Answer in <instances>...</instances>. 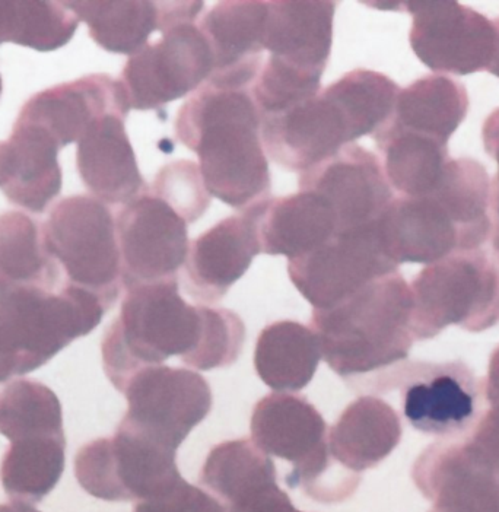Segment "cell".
<instances>
[{"label":"cell","mask_w":499,"mask_h":512,"mask_svg":"<svg viewBox=\"0 0 499 512\" xmlns=\"http://www.w3.org/2000/svg\"><path fill=\"white\" fill-rule=\"evenodd\" d=\"M31 512H41V511H38V510H36V508L33 507V510H31Z\"/></svg>","instance_id":"cell-47"},{"label":"cell","mask_w":499,"mask_h":512,"mask_svg":"<svg viewBox=\"0 0 499 512\" xmlns=\"http://www.w3.org/2000/svg\"><path fill=\"white\" fill-rule=\"evenodd\" d=\"M199 480L228 508L275 485V463L246 438L222 442L209 453Z\"/></svg>","instance_id":"cell-32"},{"label":"cell","mask_w":499,"mask_h":512,"mask_svg":"<svg viewBox=\"0 0 499 512\" xmlns=\"http://www.w3.org/2000/svg\"><path fill=\"white\" fill-rule=\"evenodd\" d=\"M413 482L434 512H499V485L463 448L462 441L429 445L415 461Z\"/></svg>","instance_id":"cell-21"},{"label":"cell","mask_w":499,"mask_h":512,"mask_svg":"<svg viewBox=\"0 0 499 512\" xmlns=\"http://www.w3.org/2000/svg\"><path fill=\"white\" fill-rule=\"evenodd\" d=\"M250 429L251 441L263 453L294 466L286 477L289 488H303L323 504L346 501L357 491L361 475L333 459L326 422L304 396L263 397L254 407Z\"/></svg>","instance_id":"cell-6"},{"label":"cell","mask_w":499,"mask_h":512,"mask_svg":"<svg viewBox=\"0 0 499 512\" xmlns=\"http://www.w3.org/2000/svg\"><path fill=\"white\" fill-rule=\"evenodd\" d=\"M0 151H2V142H0Z\"/></svg>","instance_id":"cell-48"},{"label":"cell","mask_w":499,"mask_h":512,"mask_svg":"<svg viewBox=\"0 0 499 512\" xmlns=\"http://www.w3.org/2000/svg\"><path fill=\"white\" fill-rule=\"evenodd\" d=\"M338 231L335 213L323 197L305 192L268 200L259 225L263 253L289 260L326 244Z\"/></svg>","instance_id":"cell-26"},{"label":"cell","mask_w":499,"mask_h":512,"mask_svg":"<svg viewBox=\"0 0 499 512\" xmlns=\"http://www.w3.org/2000/svg\"><path fill=\"white\" fill-rule=\"evenodd\" d=\"M410 291L415 339H432L448 326L481 333L499 323V267L481 248L428 265Z\"/></svg>","instance_id":"cell-7"},{"label":"cell","mask_w":499,"mask_h":512,"mask_svg":"<svg viewBox=\"0 0 499 512\" xmlns=\"http://www.w3.org/2000/svg\"><path fill=\"white\" fill-rule=\"evenodd\" d=\"M384 157V173L402 197H421L437 189L450 154L448 145L386 123L374 133Z\"/></svg>","instance_id":"cell-29"},{"label":"cell","mask_w":499,"mask_h":512,"mask_svg":"<svg viewBox=\"0 0 499 512\" xmlns=\"http://www.w3.org/2000/svg\"><path fill=\"white\" fill-rule=\"evenodd\" d=\"M120 316L101 345L104 371L117 390L146 367L180 356L189 365L203 332L202 305L181 298L179 278L127 289Z\"/></svg>","instance_id":"cell-5"},{"label":"cell","mask_w":499,"mask_h":512,"mask_svg":"<svg viewBox=\"0 0 499 512\" xmlns=\"http://www.w3.org/2000/svg\"><path fill=\"white\" fill-rule=\"evenodd\" d=\"M336 6L338 2L330 0L268 2L263 49L305 71L324 73L332 52Z\"/></svg>","instance_id":"cell-24"},{"label":"cell","mask_w":499,"mask_h":512,"mask_svg":"<svg viewBox=\"0 0 499 512\" xmlns=\"http://www.w3.org/2000/svg\"><path fill=\"white\" fill-rule=\"evenodd\" d=\"M79 176L95 199L108 205H127L148 192L125 129V119L98 120L78 142Z\"/></svg>","instance_id":"cell-23"},{"label":"cell","mask_w":499,"mask_h":512,"mask_svg":"<svg viewBox=\"0 0 499 512\" xmlns=\"http://www.w3.org/2000/svg\"><path fill=\"white\" fill-rule=\"evenodd\" d=\"M65 466V435L19 438L3 456L0 482L12 502L34 507L53 492Z\"/></svg>","instance_id":"cell-30"},{"label":"cell","mask_w":499,"mask_h":512,"mask_svg":"<svg viewBox=\"0 0 499 512\" xmlns=\"http://www.w3.org/2000/svg\"><path fill=\"white\" fill-rule=\"evenodd\" d=\"M378 221L336 232L323 246L289 260V278L314 310L335 307L371 282L397 273L399 265L384 247Z\"/></svg>","instance_id":"cell-11"},{"label":"cell","mask_w":499,"mask_h":512,"mask_svg":"<svg viewBox=\"0 0 499 512\" xmlns=\"http://www.w3.org/2000/svg\"><path fill=\"white\" fill-rule=\"evenodd\" d=\"M0 434L9 441L34 435H65L59 397L36 380L11 381L0 390Z\"/></svg>","instance_id":"cell-34"},{"label":"cell","mask_w":499,"mask_h":512,"mask_svg":"<svg viewBox=\"0 0 499 512\" xmlns=\"http://www.w3.org/2000/svg\"><path fill=\"white\" fill-rule=\"evenodd\" d=\"M491 206L492 215H494V221H492V248H494L495 259H497V265L499 267V199L498 197L491 195Z\"/></svg>","instance_id":"cell-43"},{"label":"cell","mask_w":499,"mask_h":512,"mask_svg":"<svg viewBox=\"0 0 499 512\" xmlns=\"http://www.w3.org/2000/svg\"><path fill=\"white\" fill-rule=\"evenodd\" d=\"M323 73L305 71L269 56L251 87L260 116H276L317 97Z\"/></svg>","instance_id":"cell-35"},{"label":"cell","mask_w":499,"mask_h":512,"mask_svg":"<svg viewBox=\"0 0 499 512\" xmlns=\"http://www.w3.org/2000/svg\"><path fill=\"white\" fill-rule=\"evenodd\" d=\"M129 111L122 82L94 73L38 92L22 107L18 120L41 127L62 149L81 141L103 117L114 114L126 120Z\"/></svg>","instance_id":"cell-19"},{"label":"cell","mask_w":499,"mask_h":512,"mask_svg":"<svg viewBox=\"0 0 499 512\" xmlns=\"http://www.w3.org/2000/svg\"><path fill=\"white\" fill-rule=\"evenodd\" d=\"M2 76H0V97H2Z\"/></svg>","instance_id":"cell-46"},{"label":"cell","mask_w":499,"mask_h":512,"mask_svg":"<svg viewBox=\"0 0 499 512\" xmlns=\"http://www.w3.org/2000/svg\"><path fill=\"white\" fill-rule=\"evenodd\" d=\"M412 15L410 47L432 72L466 76L489 71L497 52V24L451 0L403 2Z\"/></svg>","instance_id":"cell-14"},{"label":"cell","mask_w":499,"mask_h":512,"mask_svg":"<svg viewBox=\"0 0 499 512\" xmlns=\"http://www.w3.org/2000/svg\"><path fill=\"white\" fill-rule=\"evenodd\" d=\"M176 456L177 451L119 426L114 437L98 438L78 451L75 476L94 498L149 501L183 479Z\"/></svg>","instance_id":"cell-10"},{"label":"cell","mask_w":499,"mask_h":512,"mask_svg":"<svg viewBox=\"0 0 499 512\" xmlns=\"http://www.w3.org/2000/svg\"><path fill=\"white\" fill-rule=\"evenodd\" d=\"M460 441L466 453L499 485V405L483 409L472 431Z\"/></svg>","instance_id":"cell-38"},{"label":"cell","mask_w":499,"mask_h":512,"mask_svg":"<svg viewBox=\"0 0 499 512\" xmlns=\"http://www.w3.org/2000/svg\"><path fill=\"white\" fill-rule=\"evenodd\" d=\"M482 396L488 405H499V346L489 359L488 375L481 380Z\"/></svg>","instance_id":"cell-42"},{"label":"cell","mask_w":499,"mask_h":512,"mask_svg":"<svg viewBox=\"0 0 499 512\" xmlns=\"http://www.w3.org/2000/svg\"><path fill=\"white\" fill-rule=\"evenodd\" d=\"M202 314V339L189 367L199 371L230 367L243 351L246 340L243 320L227 308L202 305Z\"/></svg>","instance_id":"cell-36"},{"label":"cell","mask_w":499,"mask_h":512,"mask_svg":"<svg viewBox=\"0 0 499 512\" xmlns=\"http://www.w3.org/2000/svg\"><path fill=\"white\" fill-rule=\"evenodd\" d=\"M152 195L171 206L187 224L196 222L211 205L199 165L181 159L165 165L155 177Z\"/></svg>","instance_id":"cell-37"},{"label":"cell","mask_w":499,"mask_h":512,"mask_svg":"<svg viewBox=\"0 0 499 512\" xmlns=\"http://www.w3.org/2000/svg\"><path fill=\"white\" fill-rule=\"evenodd\" d=\"M133 512H227L224 505L203 489L181 479L164 494L138 502Z\"/></svg>","instance_id":"cell-39"},{"label":"cell","mask_w":499,"mask_h":512,"mask_svg":"<svg viewBox=\"0 0 499 512\" xmlns=\"http://www.w3.org/2000/svg\"><path fill=\"white\" fill-rule=\"evenodd\" d=\"M268 18L265 0L216 3L199 28L211 46L214 72L208 82L251 88L263 68V34Z\"/></svg>","instance_id":"cell-20"},{"label":"cell","mask_w":499,"mask_h":512,"mask_svg":"<svg viewBox=\"0 0 499 512\" xmlns=\"http://www.w3.org/2000/svg\"><path fill=\"white\" fill-rule=\"evenodd\" d=\"M43 243L65 283L97 295L107 310L122 289L116 221L106 203L76 195L60 200L43 225Z\"/></svg>","instance_id":"cell-8"},{"label":"cell","mask_w":499,"mask_h":512,"mask_svg":"<svg viewBox=\"0 0 499 512\" xmlns=\"http://www.w3.org/2000/svg\"><path fill=\"white\" fill-rule=\"evenodd\" d=\"M300 190L327 200L335 213L336 232L373 224L394 199L380 159L355 143L301 173Z\"/></svg>","instance_id":"cell-17"},{"label":"cell","mask_w":499,"mask_h":512,"mask_svg":"<svg viewBox=\"0 0 499 512\" xmlns=\"http://www.w3.org/2000/svg\"><path fill=\"white\" fill-rule=\"evenodd\" d=\"M402 432L399 415L389 403L374 396L359 397L329 429L330 454L361 475L393 453Z\"/></svg>","instance_id":"cell-25"},{"label":"cell","mask_w":499,"mask_h":512,"mask_svg":"<svg viewBox=\"0 0 499 512\" xmlns=\"http://www.w3.org/2000/svg\"><path fill=\"white\" fill-rule=\"evenodd\" d=\"M483 146L486 154L494 158L498 164V173L491 184V195L499 199V108L489 114L482 129Z\"/></svg>","instance_id":"cell-41"},{"label":"cell","mask_w":499,"mask_h":512,"mask_svg":"<svg viewBox=\"0 0 499 512\" xmlns=\"http://www.w3.org/2000/svg\"><path fill=\"white\" fill-rule=\"evenodd\" d=\"M413 300L399 272L364 286L335 307L313 310L311 329L320 340L321 358L355 386L408 359L415 342Z\"/></svg>","instance_id":"cell-3"},{"label":"cell","mask_w":499,"mask_h":512,"mask_svg":"<svg viewBox=\"0 0 499 512\" xmlns=\"http://www.w3.org/2000/svg\"><path fill=\"white\" fill-rule=\"evenodd\" d=\"M66 6L84 21L90 37L110 53L133 54L148 44L154 31L161 33L160 2L152 0H81Z\"/></svg>","instance_id":"cell-31"},{"label":"cell","mask_w":499,"mask_h":512,"mask_svg":"<svg viewBox=\"0 0 499 512\" xmlns=\"http://www.w3.org/2000/svg\"><path fill=\"white\" fill-rule=\"evenodd\" d=\"M321 359L316 332L297 321L269 324L257 339L254 367L275 391H300L313 380Z\"/></svg>","instance_id":"cell-28"},{"label":"cell","mask_w":499,"mask_h":512,"mask_svg":"<svg viewBox=\"0 0 499 512\" xmlns=\"http://www.w3.org/2000/svg\"><path fill=\"white\" fill-rule=\"evenodd\" d=\"M122 393L129 409L119 426L173 451L212 407L208 381L186 368H143L127 381Z\"/></svg>","instance_id":"cell-12"},{"label":"cell","mask_w":499,"mask_h":512,"mask_svg":"<svg viewBox=\"0 0 499 512\" xmlns=\"http://www.w3.org/2000/svg\"><path fill=\"white\" fill-rule=\"evenodd\" d=\"M60 148L49 133L17 120L0 151V190L9 202L43 213L62 192Z\"/></svg>","instance_id":"cell-22"},{"label":"cell","mask_w":499,"mask_h":512,"mask_svg":"<svg viewBox=\"0 0 499 512\" xmlns=\"http://www.w3.org/2000/svg\"><path fill=\"white\" fill-rule=\"evenodd\" d=\"M495 24H497L498 31L497 52H495L494 62H492L491 68H489L488 72L499 78V18L495 21Z\"/></svg>","instance_id":"cell-45"},{"label":"cell","mask_w":499,"mask_h":512,"mask_svg":"<svg viewBox=\"0 0 499 512\" xmlns=\"http://www.w3.org/2000/svg\"><path fill=\"white\" fill-rule=\"evenodd\" d=\"M260 133L269 157L292 173H304L358 141L348 113L327 88L285 113L262 117Z\"/></svg>","instance_id":"cell-16"},{"label":"cell","mask_w":499,"mask_h":512,"mask_svg":"<svg viewBox=\"0 0 499 512\" xmlns=\"http://www.w3.org/2000/svg\"><path fill=\"white\" fill-rule=\"evenodd\" d=\"M212 72L208 40L199 25L184 22L162 31L160 40L130 56L120 82L130 110H158L197 91Z\"/></svg>","instance_id":"cell-13"},{"label":"cell","mask_w":499,"mask_h":512,"mask_svg":"<svg viewBox=\"0 0 499 512\" xmlns=\"http://www.w3.org/2000/svg\"><path fill=\"white\" fill-rule=\"evenodd\" d=\"M122 285L130 289L177 279L189 254L187 222L151 190L117 213Z\"/></svg>","instance_id":"cell-15"},{"label":"cell","mask_w":499,"mask_h":512,"mask_svg":"<svg viewBox=\"0 0 499 512\" xmlns=\"http://www.w3.org/2000/svg\"><path fill=\"white\" fill-rule=\"evenodd\" d=\"M491 183L479 168L456 162L427 196L399 197L380 216L384 247L394 263L432 265L479 250L492 231Z\"/></svg>","instance_id":"cell-2"},{"label":"cell","mask_w":499,"mask_h":512,"mask_svg":"<svg viewBox=\"0 0 499 512\" xmlns=\"http://www.w3.org/2000/svg\"><path fill=\"white\" fill-rule=\"evenodd\" d=\"M107 311L97 295L78 286L47 291L0 275V383L46 365L97 329Z\"/></svg>","instance_id":"cell-4"},{"label":"cell","mask_w":499,"mask_h":512,"mask_svg":"<svg viewBox=\"0 0 499 512\" xmlns=\"http://www.w3.org/2000/svg\"><path fill=\"white\" fill-rule=\"evenodd\" d=\"M33 505L18 504V502H12V504H0V512H31Z\"/></svg>","instance_id":"cell-44"},{"label":"cell","mask_w":499,"mask_h":512,"mask_svg":"<svg viewBox=\"0 0 499 512\" xmlns=\"http://www.w3.org/2000/svg\"><path fill=\"white\" fill-rule=\"evenodd\" d=\"M176 138L199 157L209 195L243 212L270 199L262 116L251 88L205 82L176 119Z\"/></svg>","instance_id":"cell-1"},{"label":"cell","mask_w":499,"mask_h":512,"mask_svg":"<svg viewBox=\"0 0 499 512\" xmlns=\"http://www.w3.org/2000/svg\"><path fill=\"white\" fill-rule=\"evenodd\" d=\"M265 202L222 219L192 241L186 259V291L203 304H215L243 278L262 253L259 225Z\"/></svg>","instance_id":"cell-18"},{"label":"cell","mask_w":499,"mask_h":512,"mask_svg":"<svg viewBox=\"0 0 499 512\" xmlns=\"http://www.w3.org/2000/svg\"><path fill=\"white\" fill-rule=\"evenodd\" d=\"M227 512H303L297 510L289 496L276 485L262 489L249 498L225 508Z\"/></svg>","instance_id":"cell-40"},{"label":"cell","mask_w":499,"mask_h":512,"mask_svg":"<svg viewBox=\"0 0 499 512\" xmlns=\"http://www.w3.org/2000/svg\"><path fill=\"white\" fill-rule=\"evenodd\" d=\"M469 111L462 82L446 75H428L400 91L389 124L447 143Z\"/></svg>","instance_id":"cell-27"},{"label":"cell","mask_w":499,"mask_h":512,"mask_svg":"<svg viewBox=\"0 0 499 512\" xmlns=\"http://www.w3.org/2000/svg\"><path fill=\"white\" fill-rule=\"evenodd\" d=\"M0 275L47 291H60L66 285L62 269L44 247L43 227L25 213L0 215Z\"/></svg>","instance_id":"cell-33"},{"label":"cell","mask_w":499,"mask_h":512,"mask_svg":"<svg viewBox=\"0 0 499 512\" xmlns=\"http://www.w3.org/2000/svg\"><path fill=\"white\" fill-rule=\"evenodd\" d=\"M396 387L409 424L440 440H463L483 412L481 381L462 361L399 364L367 384L378 393Z\"/></svg>","instance_id":"cell-9"}]
</instances>
